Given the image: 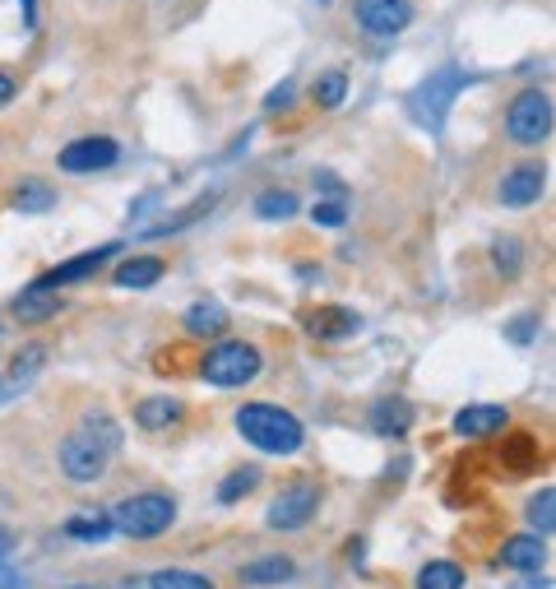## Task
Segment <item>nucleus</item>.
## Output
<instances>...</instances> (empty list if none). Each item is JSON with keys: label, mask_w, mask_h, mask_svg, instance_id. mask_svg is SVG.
I'll return each instance as SVG.
<instances>
[{"label": "nucleus", "mask_w": 556, "mask_h": 589, "mask_svg": "<svg viewBox=\"0 0 556 589\" xmlns=\"http://www.w3.org/2000/svg\"><path fill=\"white\" fill-rule=\"evenodd\" d=\"M543 557H547V539H538V534H515V539H506V548H501V567L538 571Z\"/></svg>", "instance_id": "4468645a"}, {"label": "nucleus", "mask_w": 556, "mask_h": 589, "mask_svg": "<svg viewBox=\"0 0 556 589\" xmlns=\"http://www.w3.org/2000/svg\"><path fill=\"white\" fill-rule=\"evenodd\" d=\"M260 353H255V344H242V339H228V344H219L214 353L200 363V372H204V380L209 386H223V390H232V386H246V380H255L260 376Z\"/></svg>", "instance_id": "20e7f679"}, {"label": "nucleus", "mask_w": 556, "mask_h": 589, "mask_svg": "<svg viewBox=\"0 0 556 589\" xmlns=\"http://www.w3.org/2000/svg\"><path fill=\"white\" fill-rule=\"evenodd\" d=\"M0 552H10V534H0Z\"/></svg>", "instance_id": "58836bf2"}, {"label": "nucleus", "mask_w": 556, "mask_h": 589, "mask_svg": "<svg viewBox=\"0 0 556 589\" xmlns=\"http://www.w3.org/2000/svg\"><path fill=\"white\" fill-rule=\"evenodd\" d=\"M10 98H14V80H10V74H0V108H6Z\"/></svg>", "instance_id": "c9c22d12"}, {"label": "nucleus", "mask_w": 556, "mask_h": 589, "mask_svg": "<svg viewBox=\"0 0 556 589\" xmlns=\"http://www.w3.org/2000/svg\"><path fill=\"white\" fill-rule=\"evenodd\" d=\"M506 131H510V140H515V144L538 149V144L552 135V98H547L543 89H524V93L510 102Z\"/></svg>", "instance_id": "423d86ee"}, {"label": "nucleus", "mask_w": 556, "mask_h": 589, "mask_svg": "<svg viewBox=\"0 0 556 589\" xmlns=\"http://www.w3.org/2000/svg\"><path fill=\"white\" fill-rule=\"evenodd\" d=\"M417 589H464V571L455 561H427L417 571Z\"/></svg>", "instance_id": "b1692460"}, {"label": "nucleus", "mask_w": 556, "mask_h": 589, "mask_svg": "<svg viewBox=\"0 0 556 589\" xmlns=\"http://www.w3.org/2000/svg\"><path fill=\"white\" fill-rule=\"evenodd\" d=\"M287 102H293V84H283V89H274L270 98H264V108H270V112H283V108H287Z\"/></svg>", "instance_id": "f704fd0d"}, {"label": "nucleus", "mask_w": 556, "mask_h": 589, "mask_svg": "<svg viewBox=\"0 0 556 589\" xmlns=\"http://www.w3.org/2000/svg\"><path fill=\"white\" fill-rule=\"evenodd\" d=\"M42 363H47V344H23L10 357V386H29V380L42 372Z\"/></svg>", "instance_id": "412c9836"}, {"label": "nucleus", "mask_w": 556, "mask_h": 589, "mask_svg": "<svg viewBox=\"0 0 556 589\" xmlns=\"http://www.w3.org/2000/svg\"><path fill=\"white\" fill-rule=\"evenodd\" d=\"M117 251H121L117 242H108V246H98V251H84V255H74V261H65L61 270H51L47 278H51V284H57V288H61V284H79V278H89V274H98L102 265H108V261H112V255H117Z\"/></svg>", "instance_id": "2eb2a0df"}, {"label": "nucleus", "mask_w": 556, "mask_h": 589, "mask_svg": "<svg viewBox=\"0 0 556 589\" xmlns=\"http://www.w3.org/2000/svg\"><path fill=\"white\" fill-rule=\"evenodd\" d=\"M228 325H232L228 306L214 302V297H204V302H195L191 312H185V335H195V339H219Z\"/></svg>", "instance_id": "ddd939ff"}, {"label": "nucleus", "mask_w": 556, "mask_h": 589, "mask_svg": "<svg viewBox=\"0 0 556 589\" xmlns=\"http://www.w3.org/2000/svg\"><path fill=\"white\" fill-rule=\"evenodd\" d=\"M534 325H538V316H515L510 321V339L515 344H528V339H534Z\"/></svg>", "instance_id": "72a5a7b5"}, {"label": "nucleus", "mask_w": 556, "mask_h": 589, "mask_svg": "<svg viewBox=\"0 0 556 589\" xmlns=\"http://www.w3.org/2000/svg\"><path fill=\"white\" fill-rule=\"evenodd\" d=\"M357 23L371 38H394L413 23V0H357Z\"/></svg>", "instance_id": "6e6552de"}, {"label": "nucleus", "mask_w": 556, "mask_h": 589, "mask_svg": "<svg viewBox=\"0 0 556 589\" xmlns=\"http://www.w3.org/2000/svg\"><path fill=\"white\" fill-rule=\"evenodd\" d=\"M163 261L158 255H130V261L117 270V288H130V293H140V288H153L158 278H163Z\"/></svg>", "instance_id": "f3484780"}, {"label": "nucleus", "mask_w": 556, "mask_h": 589, "mask_svg": "<svg viewBox=\"0 0 556 589\" xmlns=\"http://www.w3.org/2000/svg\"><path fill=\"white\" fill-rule=\"evenodd\" d=\"M311 219L321 227H343V223H348V210H343V200H330V204H315Z\"/></svg>", "instance_id": "473e14b6"}, {"label": "nucleus", "mask_w": 556, "mask_h": 589, "mask_svg": "<svg viewBox=\"0 0 556 589\" xmlns=\"http://www.w3.org/2000/svg\"><path fill=\"white\" fill-rule=\"evenodd\" d=\"M413 427V404L404 399H381L371 408V431H381V437H404Z\"/></svg>", "instance_id": "a211bd4d"}, {"label": "nucleus", "mask_w": 556, "mask_h": 589, "mask_svg": "<svg viewBox=\"0 0 556 589\" xmlns=\"http://www.w3.org/2000/svg\"><path fill=\"white\" fill-rule=\"evenodd\" d=\"M528 525H534L538 539H547L556 529V488H543L534 501H528Z\"/></svg>", "instance_id": "a878e982"}, {"label": "nucleus", "mask_w": 556, "mask_h": 589, "mask_svg": "<svg viewBox=\"0 0 556 589\" xmlns=\"http://www.w3.org/2000/svg\"><path fill=\"white\" fill-rule=\"evenodd\" d=\"M293 214H297V195L293 191H264L255 200V219L279 223V219H293Z\"/></svg>", "instance_id": "393cba45"}, {"label": "nucleus", "mask_w": 556, "mask_h": 589, "mask_svg": "<svg viewBox=\"0 0 556 589\" xmlns=\"http://www.w3.org/2000/svg\"><path fill=\"white\" fill-rule=\"evenodd\" d=\"M343 93H348V74H343V70H325L321 84H315V108H325V112L343 108Z\"/></svg>", "instance_id": "bb28decb"}, {"label": "nucleus", "mask_w": 556, "mask_h": 589, "mask_svg": "<svg viewBox=\"0 0 556 589\" xmlns=\"http://www.w3.org/2000/svg\"><path fill=\"white\" fill-rule=\"evenodd\" d=\"M121 159V144L112 135H84L61 149V167L65 172H102Z\"/></svg>", "instance_id": "1a4fd4ad"}, {"label": "nucleus", "mask_w": 556, "mask_h": 589, "mask_svg": "<svg viewBox=\"0 0 556 589\" xmlns=\"http://www.w3.org/2000/svg\"><path fill=\"white\" fill-rule=\"evenodd\" d=\"M181 418H185V404L172 399V395H153V399H144V404L135 408V423H140L144 431H168V427H176Z\"/></svg>", "instance_id": "dca6fc26"}, {"label": "nucleus", "mask_w": 556, "mask_h": 589, "mask_svg": "<svg viewBox=\"0 0 556 589\" xmlns=\"http://www.w3.org/2000/svg\"><path fill=\"white\" fill-rule=\"evenodd\" d=\"M306 329L321 339H338V335H353L357 316L343 312V306H315V312H306Z\"/></svg>", "instance_id": "6ab92c4d"}, {"label": "nucleus", "mask_w": 556, "mask_h": 589, "mask_svg": "<svg viewBox=\"0 0 556 589\" xmlns=\"http://www.w3.org/2000/svg\"><path fill=\"white\" fill-rule=\"evenodd\" d=\"M112 450H117L112 441H102L98 431L79 427V431H70V437L61 441V469H65L70 483H98L102 469H108Z\"/></svg>", "instance_id": "39448f33"}, {"label": "nucleus", "mask_w": 556, "mask_h": 589, "mask_svg": "<svg viewBox=\"0 0 556 589\" xmlns=\"http://www.w3.org/2000/svg\"><path fill=\"white\" fill-rule=\"evenodd\" d=\"M176 520V501L168 492H140V497H125L112 510V529H121L125 539H158L168 534Z\"/></svg>", "instance_id": "7ed1b4c3"}, {"label": "nucleus", "mask_w": 556, "mask_h": 589, "mask_svg": "<svg viewBox=\"0 0 556 589\" xmlns=\"http://www.w3.org/2000/svg\"><path fill=\"white\" fill-rule=\"evenodd\" d=\"M70 539H84V544H102L112 534V516H102V510H79V516L65 525Z\"/></svg>", "instance_id": "4be33fe9"}, {"label": "nucleus", "mask_w": 556, "mask_h": 589, "mask_svg": "<svg viewBox=\"0 0 556 589\" xmlns=\"http://www.w3.org/2000/svg\"><path fill=\"white\" fill-rule=\"evenodd\" d=\"M534 459H538V441L528 437V431H519V437H510L506 450H501V469L524 474V469H534Z\"/></svg>", "instance_id": "5701e85b"}, {"label": "nucleus", "mask_w": 556, "mask_h": 589, "mask_svg": "<svg viewBox=\"0 0 556 589\" xmlns=\"http://www.w3.org/2000/svg\"><path fill=\"white\" fill-rule=\"evenodd\" d=\"M0 589H19V576H14V571H6V567H0Z\"/></svg>", "instance_id": "e433bc0d"}, {"label": "nucleus", "mask_w": 556, "mask_h": 589, "mask_svg": "<svg viewBox=\"0 0 556 589\" xmlns=\"http://www.w3.org/2000/svg\"><path fill=\"white\" fill-rule=\"evenodd\" d=\"M23 19H29V29L38 23V10H33V0H23Z\"/></svg>", "instance_id": "4c0bfd02"}, {"label": "nucleus", "mask_w": 556, "mask_h": 589, "mask_svg": "<svg viewBox=\"0 0 556 589\" xmlns=\"http://www.w3.org/2000/svg\"><path fill=\"white\" fill-rule=\"evenodd\" d=\"M293 576V561H283V557H270V561H251V567H242V580L246 585H279Z\"/></svg>", "instance_id": "cd10ccee"}, {"label": "nucleus", "mask_w": 556, "mask_h": 589, "mask_svg": "<svg viewBox=\"0 0 556 589\" xmlns=\"http://www.w3.org/2000/svg\"><path fill=\"white\" fill-rule=\"evenodd\" d=\"M236 431L264 455H297L306 441V427L287 414V408L270 404V399H255L236 408Z\"/></svg>", "instance_id": "f257e3e1"}, {"label": "nucleus", "mask_w": 556, "mask_h": 589, "mask_svg": "<svg viewBox=\"0 0 556 589\" xmlns=\"http://www.w3.org/2000/svg\"><path fill=\"white\" fill-rule=\"evenodd\" d=\"M57 312H61V293H57V284H51V278H38V284H29V288L14 297V316L23 325H42V321H51Z\"/></svg>", "instance_id": "9d476101"}, {"label": "nucleus", "mask_w": 556, "mask_h": 589, "mask_svg": "<svg viewBox=\"0 0 556 589\" xmlns=\"http://www.w3.org/2000/svg\"><path fill=\"white\" fill-rule=\"evenodd\" d=\"M315 506H321V488H315V483H287V488L270 501V510H264V525L293 534V529L311 525Z\"/></svg>", "instance_id": "0eeeda50"}, {"label": "nucleus", "mask_w": 556, "mask_h": 589, "mask_svg": "<svg viewBox=\"0 0 556 589\" xmlns=\"http://www.w3.org/2000/svg\"><path fill=\"white\" fill-rule=\"evenodd\" d=\"M492 255H496L501 278H515V274H519V255H524V246H519L515 237H496V242H492Z\"/></svg>", "instance_id": "7c9ffc66"}, {"label": "nucleus", "mask_w": 556, "mask_h": 589, "mask_svg": "<svg viewBox=\"0 0 556 589\" xmlns=\"http://www.w3.org/2000/svg\"><path fill=\"white\" fill-rule=\"evenodd\" d=\"M468 84H473V74H464L459 65H441V70H432L427 80H422V84L413 89V98H408L413 121L422 125V131L441 135V125H445L449 108H455V98H459Z\"/></svg>", "instance_id": "f03ea898"}, {"label": "nucleus", "mask_w": 556, "mask_h": 589, "mask_svg": "<svg viewBox=\"0 0 556 589\" xmlns=\"http://www.w3.org/2000/svg\"><path fill=\"white\" fill-rule=\"evenodd\" d=\"M209 204H214V195H204V200H195L191 210H181L172 223H158V227H149V237H163V233H176V227H185V223H195L200 214H209Z\"/></svg>", "instance_id": "2f4dec72"}, {"label": "nucleus", "mask_w": 556, "mask_h": 589, "mask_svg": "<svg viewBox=\"0 0 556 589\" xmlns=\"http://www.w3.org/2000/svg\"><path fill=\"white\" fill-rule=\"evenodd\" d=\"M10 204L19 214H47L51 204H57V191H51L47 182H38V176H23V182L10 191Z\"/></svg>", "instance_id": "aec40b11"}, {"label": "nucleus", "mask_w": 556, "mask_h": 589, "mask_svg": "<svg viewBox=\"0 0 556 589\" xmlns=\"http://www.w3.org/2000/svg\"><path fill=\"white\" fill-rule=\"evenodd\" d=\"M144 589H214V580L195 576V571H153L144 580Z\"/></svg>", "instance_id": "c85d7f7f"}, {"label": "nucleus", "mask_w": 556, "mask_h": 589, "mask_svg": "<svg viewBox=\"0 0 556 589\" xmlns=\"http://www.w3.org/2000/svg\"><path fill=\"white\" fill-rule=\"evenodd\" d=\"M543 182H547V172L538 163H524L515 167L506 182H501V204H510V210H524V204H534L543 195Z\"/></svg>", "instance_id": "f8f14e48"}, {"label": "nucleus", "mask_w": 556, "mask_h": 589, "mask_svg": "<svg viewBox=\"0 0 556 589\" xmlns=\"http://www.w3.org/2000/svg\"><path fill=\"white\" fill-rule=\"evenodd\" d=\"M260 488V469H236V474H228L223 483H219V501H242V497H251Z\"/></svg>", "instance_id": "c756f323"}, {"label": "nucleus", "mask_w": 556, "mask_h": 589, "mask_svg": "<svg viewBox=\"0 0 556 589\" xmlns=\"http://www.w3.org/2000/svg\"><path fill=\"white\" fill-rule=\"evenodd\" d=\"M510 414L501 404H468L464 414H455V431L468 441H483V437H496V431H506Z\"/></svg>", "instance_id": "9b49d317"}]
</instances>
